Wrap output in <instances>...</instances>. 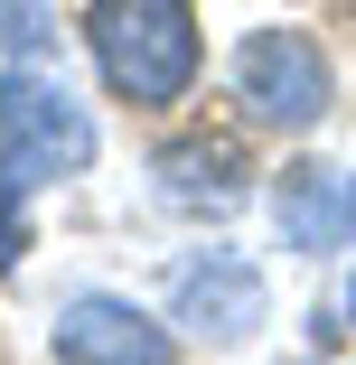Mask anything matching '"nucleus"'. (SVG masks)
<instances>
[{
    "label": "nucleus",
    "instance_id": "nucleus-1",
    "mask_svg": "<svg viewBox=\"0 0 356 365\" xmlns=\"http://www.w3.org/2000/svg\"><path fill=\"white\" fill-rule=\"evenodd\" d=\"M85 47H94L103 94L131 103V113L188 103L197 66H206V38H197L188 0H94V10H85Z\"/></svg>",
    "mask_w": 356,
    "mask_h": 365
},
{
    "label": "nucleus",
    "instance_id": "nucleus-2",
    "mask_svg": "<svg viewBox=\"0 0 356 365\" xmlns=\"http://www.w3.org/2000/svg\"><path fill=\"white\" fill-rule=\"evenodd\" d=\"M0 160L29 169L38 187L94 169V113L66 94V76H47V66H10L0 76Z\"/></svg>",
    "mask_w": 356,
    "mask_h": 365
},
{
    "label": "nucleus",
    "instance_id": "nucleus-3",
    "mask_svg": "<svg viewBox=\"0 0 356 365\" xmlns=\"http://www.w3.org/2000/svg\"><path fill=\"white\" fill-rule=\"evenodd\" d=\"M235 103L263 122V131H319L328 103H337V66L310 29H253L235 47Z\"/></svg>",
    "mask_w": 356,
    "mask_h": 365
},
{
    "label": "nucleus",
    "instance_id": "nucleus-4",
    "mask_svg": "<svg viewBox=\"0 0 356 365\" xmlns=\"http://www.w3.org/2000/svg\"><path fill=\"white\" fill-rule=\"evenodd\" d=\"M263 300H272V290H263V262L235 253V244H206L169 281V328L197 337V346H244L263 328Z\"/></svg>",
    "mask_w": 356,
    "mask_h": 365
},
{
    "label": "nucleus",
    "instance_id": "nucleus-5",
    "mask_svg": "<svg viewBox=\"0 0 356 365\" xmlns=\"http://www.w3.org/2000/svg\"><path fill=\"white\" fill-rule=\"evenodd\" d=\"M47 356L56 365H178V328L122 290H76L47 328Z\"/></svg>",
    "mask_w": 356,
    "mask_h": 365
},
{
    "label": "nucleus",
    "instance_id": "nucleus-6",
    "mask_svg": "<svg viewBox=\"0 0 356 365\" xmlns=\"http://www.w3.org/2000/svg\"><path fill=\"white\" fill-rule=\"evenodd\" d=\"M151 178H160V206L178 215H235L253 197V160L235 131H178L151 150Z\"/></svg>",
    "mask_w": 356,
    "mask_h": 365
},
{
    "label": "nucleus",
    "instance_id": "nucleus-7",
    "mask_svg": "<svg viewBox=\"0 0 356 365\" xmlns=\"http://www.w3.org/2000/svg\"><path fill=\"white\" fill-rule=\"evenodd\" d=\"M272 235H281V253H337V244L356 235V187H347L337 169H319V160L281 169V187H272Z\"/></svg>",
    "mask_w": 356,
    "mask_h": 365
},
{
    "label": "nucleus",
    "instance_id": "nucleus-8",
    "mask_svg": "<svg viewBox=\"0 0 356 365\" xmlns=\"http://www.w3.org/2000/svg\"><path fill=\"white\" fill-rule=\"evenodd\" d=\"M47 47H56L47 0H0V56H10V66H38Z\"/></svg>",
    "mask_w": 356,
    "mask_h": 365
},
{
    "label": "nucleus",
    "instance_id": "nucleus-9",
    "mask_svg": "<svg viewBox=\"0 0 356 365\" xmlns=\"http://www.w3.org/2000/svg\"><path fill=\"white\" fill-rule=\"evenodd\" d=\"M29 197H38V178L0 160V272H10V262L29 253Z\"/></svg>",
    "mask_w": 356,
    "mask_h": 365
},
{
    "label": "nucleus",
    "instance_id": "nucleus-10",
    "mask_svg": "<svg viewBox=\"0 0 356 365\" xmlns=\"http://www.w3.org/2000/svg\"><path fill=\"white\" fill-rule=\"evenodd\" d=\"M347 328H356V272H347Z\"/></svg>",
    "mask_w": 356,
    "mask_h": 365
},
{
    "label": "nucleus",
    "instance_id": "nucleus-11",
    "mask_svg": "<svg viewBox=\"0 0 356 365\" xmlns=\"http://www.w3.org/2000/svg\"><path fill=\"white\" fill-rule=\"evenodd\" d=\"M347 187H356V178H347Z\"/></svg>",
    "mask_w": 356,
    "mask_h": 365
}]
</instances>
